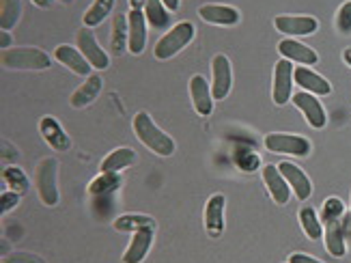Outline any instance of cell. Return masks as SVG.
Listing matches in <instances>:
<instances>
[{"label":"cell","instance_id":"22","mask_svg":"<svg viewBox=\"0 0 351 263\" xmlns=\"http://www.w3.org/2000/svg\"><path fill=\"white\" fill-rule=\"evenodd\" d=\"M154 238H156V229L136 231V233L132 236L128 251L123 253V263H143L151 251V246H154Z\"/></svg>","mask_w":351,"mask_h":263},{"label":"cell","instance_id":"43","mask_svg":"<svg viewBox=\"0 0 351 263\" xmlns=\"http://www.w3.org/2000/svg\"><path fill=\"white\" fill-rule=\"evenodd\" d=\"M343 63H345L347 67H351V48H347V50L343 52Z\"/></svg>","mask_w":351,"mask_h":263},{"label":"cell","instance_id":"39","mask_svg":"<svg viewBox=\"0 0 351 263\" xmlns=\"http://www.w3.org/2000/svg\"><path fill=\"white\" fill-rule=\"evenodd\" d=\"M11 43H13L11 33H9V30H3V33H0V48H3V50H9V48H11Z\"/></svg>","mask_w":351,"mask_h":263},{"label":"cell","instance_id":"28","mask_svg":"<svg viewBox=\"0 0 351 263\" xmlns=\"http://www.w3.org/2000/svg\"><path fill=\"white\" fill-rule=\"evenodd\" d=\"M145 18H147V24L156 30H164V28H173L171 22H173V15L171 11L166 9V5L162 0H147L145 5Z\"/></svg>","mask_w":351,"mask_h":263},{"label":"cell","instance_id":"13","mask_svg":"<svg viewBox=\"0 0 351 263\" xmlns=\"http://www.w3.org/2000/svg\"><path fill=\"white\" fill-rule=\"evenodd\" d=\"M224 207H226V196L222 192L209 196L205 205V231L211 240H218L224 236Z\"/></svg>","mask_w":351,"mask_h":263},{"label":"cell","instance_id":"17","mask_svg":"<svg viewBox=\"0 0 351 263\" xmlns=\"http://www.w3.org/2000/svg\"><path fill=\"white\" fill-rule=\"evenodd\" d=\"M293 80L295 84L302 89V91H306V93H313V95H330L332 93V84L324 78L322 73H317L313 71L311 67L306 65H298L295 71H293Z\"/></svg>","mask_w":351,"mask_h":263},{"label":"cell","instance_id":"8","mask_svg":"<svg viewBox=\"0 0 351 263\" xmlns=\"http://www.w3.org/2000/svg\"><path fill=\"white\" fill-rule=\"evenodd\" d=\"M233 87V67L226 54H216L211 58V93L213 100H226Z\"/></svg>","mask_w":351,"mask_h":263},{"label":"cell","instance_id":"7","mask_svg":"<svg viewBox=\"0 0 351 263\" xmlns=\"http://www.w3.org/2000/svg\"><path fill=\"white\" fill-rule=\"evenodd\" d=\"M75 39H78V50L84 54V58L90 63V67L97 69V71L110 67V56L99 45V41H97V37L93 33V28L82 26L78 30V37H75Z\"/></svg>","mask_w":351,"mask_h":263},{"label":"cell","instance_id":"16","mask_svg":"<svg viewBox=\"0 0 351 263\" xmlns=\"http://www.w3.org/2000/svg\"><path fill=\"white\" fill-rule=\"evenodd\" d=\"M190 100L196 115L201 117H209L213 111V93H211V84L203 78L201 73H194L190 78Z\"/></svg>","mask_w":351,"mask_h":263},{"label":"cell","instance_id":"4","mask_svg":"<svg viewBox=\"0 0 351 263\" xmlns=\"http://www.w3.org/2000/svg\"><path fill=\"white\" fill-rule=\"evenodd\" d=\"M196 35V28L192 22H179L173 28H169L166 33L158 39L156 48H154V56L158 60H169L173 56H177L179 52H183L192 43Z\"/></svg>","mask_w":351,"mask_h":263},{"label":"cell","instance_id":"30","mask_svg":"<svg viewBox=\"0 0 351 263\" xmlns=\"http://www.w3.org/2000/svg\"><path fill=\"white\" fill-rule=\"evenodd\" d=\"M298 218H300V227L304 231V236L308 240H322L324 238V225H322V218H319V214L315 211V207L311 205H304L300 211H298Z\"/></svg>","mask_w":351,"mask_h":263},{"label":"cell","instance_id":"5","mask_svg":"<svg viewBox=\"0 0 351 263\" xmlns=\"http://www.w3.org/2000/svg\"><path fill=\"white\" fill-rule=\"evenodd\" d=\"M35 188H37L39 201L45 207H54L58 203L60 192H58V160L56 158H43L37 164Z\"/></svg>","mask_w":351,"mask_h":263},{"label":"cell","instance_id":"40","mask_svg":"<svg viewBox=\"0 0 351 263\" xmlns=\"http://www.w3.org/2000/svg\"><path fill=\"white\" fill-rule=\"evenodd\" d=\"M162 3L166 5V9H169L171 13L179 9V0H162Z\"/></svg>","mask_w":351,"mask_h":263},{"label":"cell","instance_id":"20","mask_svg":"<svg viewBox=\"0 0 351 263\" xmlns=\"http://www.w3.org/2000/svg\"><path fill=\"white\" fill-rule=\"evenodd\" d=\"M198 15L211 26H235L241 20L239 11L231 5H203L198 9Z\"/></svg>","mask_w":351,"mask_h":263},{"label":"cell","instance_id":"9","mask_svg":"<svg viewBox=\"0 0 351 263\" xmlns=\"http://www.w3.org/2000/svg\"><path fill=\"white\" fill-rule=\"evenodd\" d=\"M293 63L291 60H287V58H280L276 67H274V82H271V100L276 106H285L289 100L293 98Z\"/></svg>","mask_w":351,"mask_h":263},{"label":"cell","instance_id":"25","mask_svg":"<svg viewBox=\"0 0 351 263\" xmlns=\"http://www.w3.org/2000/svg\"><path fill=\"white\" fill-rule=\"evenodd\" d=\"M136 151L130 149V147H119L114 151H110L108 156H106L101 160V173H121L125 171V168H130L134 162H136Z\"/></svg>","mask_w":351,"mask_h":263},{"label":"cell","instance_id":"10","mask_svg":"<svg viewBox=\"0 0 351 263\" xmlns=\"http://www.w3.org/2000/svg\"><path fill=\"white\" fill-rule=\"evenodd\" d=\"M291 102H293V106L298 108V111L304 115V119H306V123L311 128H315V130L326 128L328 115H326V108L322 106V102L317 100V95L306 93V91H300L291 98Z\"/></svg>","mask_w":351,"mask_h":263},{"label":"cell","instance_id":"26","mask_svg":"<svg viewBox=\"0 0 351 263\" xmlns=\"http://www.w3.org/2000/svg\"><path fill=\"white\" fill-rule=\"evenodd\" d=\"M121 185H123L121 173H99L88 183V194L93 198H104V196H110L117 190H121Z\"/></svg>","mask_w":351,"mask_h":263},{"label":"cell","instance_id":"42","mask_svg":"<svg viewBox=\"0 0 351 263\" xmlns=\"http://www.w3.org/2000/svg\"><path fill=\"white\" fill-rule=\"evenodd\" d=\"M128 3H130V7H132V9H145L147 0H128Z\"/></svg>","mask_w":351,"mask_h":263},{"label":"cell","instance_id":"45","mask_svg":"<svg viewBox=\"0 0 351 263\" xmlns=\"http://www.w3.org/2000/svg\"><path fill=\"white\" fill-rule=\"evenodd\" d=\"M58 3H60V5H73L75 0H58Z\"/></svg>","mask_w":351,"mask_h":263},{"label":"cell","instance_id":"19","mask_svg":"<svg viewBox=\"0 0 351 263\" xmlns=\"http://www.w3.org/2000/svg\"><path fill=\"white\" fill-rule=\"evenodd\" d=\"M39 132L43 136V141L48 143L54 151H69L71 149V138L65 132V128L54 117H43L39 121Z\"/></svg>","mask_w":351,"mask_h":263},{"label":"cell","instance_id":"21","mask_svg":"<svg viewBox=\"0 0 351 263\" xmlns=\"http://www.w3.org/2000/svg\"><path fill=\"white\" fill-rule=\"evenodd\" d=\"M130 22V52L134 56H138L147 48V18L143 9H132L128 15Z\"/></svg>","mask_w":351,"mask_h":263},{"label":"cell","instance_id":"6","mask_svg":"<svg viewBox=\"0 0 351 263\" xmlns=\"http://www.w3.org/2000/svg\"><path fill=\"white\" fill-rule=\"evenodd\" d=\"M265 149L271 153H282V156L293 158H308L313 145L308 138L295 136V134H269L265 138Z\"/></svg>","mask_w":351,"mask_h":263},{"label":"cell","instance_id":"38","mask_svg":"<svg viewBox=\"0 0 351 263\" xmlns=\"http://www.w3.org/2000/svg\"><path fill=\"white\" fill-rule=\"evenodd\" d=\"M287 263H324V261H319L311 255H304V253H293L291 257H289Z\"/></svg>","mask_w":351,"mask_h":263},{"label":"cell","instance_id":"31","mask_svg":"<svg viewBox=\"0 0 351 263\" xmlns=\"http://www.w3.org/2000/svg\"><path fill=\"white\" fill-rule=\"evenodd\" d=\"M114 3H117V0H93V5H90L84 11V15H82V26H86V28H97L112 13Z\"/></svg>","mask_w":351,"mask_h":263},{"label":"cell","instance_id":"12","mask_svg":"<svg viewBox=\"0 0 351 263\" xmlns=\"http://www.w3.org/2000/svg\"><path fill=\"white\" fill-rule=\"evenodd\" d=\"M274 26H276L278 33L287 37H306L317 33L319 22L313 15H278L274 20Z\"/></svg>","mask_w":351,"mask_h":263},{"label":"cell","instance_id":"35","mask_svg":"<svg viewBox=\"0 0 351 263\" xmlns=\"http://www.w3.org/2000/svg\"><path fill=\"white\" fill-rule=\"evenodd\" d=\"M3 263H45V259H41L35 253H26V251H18L3 257Z\"/></svg>","mask_w":351,"mask_h":263},{"label":"cell","instance_id":"23","mask_svg":"<svg viewBox=\"0 0 351 263\" xmlns=\"http://www.w3.org/2000/svg\"><path fill=\"white\" fill-rule=\"evenodd\" d=\"M101 87H104V80L99 78L97 73H90L88 78L75 89L71 93V98H69V104L75 108V111H80V108H86L93 104L97 98H99V93H101Z\"/></svg>","mask_w":351,"mask_h":263},{"label":"cell","instance_id":"14","mask_svg":"<svg viewBox=\"0 0 351 263\" xmlns=\"http://www.w3.org/2000/svg\"><path fill=\"white\" fill-rule=\"evenodd\" d=\"M54 58H56V63L65 65L69 71H73L75 76H82V78H88V76L93 73V67H90V63L75 45H69V43L56 45Z\"/></svg>","mask_w":351,"mask_h":263},{"label":"cell","instance_id":"18","mask_svg":"<svg viewBox=\"0 0 351 263\" xmlns=\"http://www.w3.org/2000/svg\"><path fill=\"white\" fill-rule=\"evenodd\" d=\"M278 168H280V173L285 175L287 183L291 185L293 194L300 201H308L311 194H313V181H311V177L304 173L298 164H293V162H280Z\"/></svg>","mask_w":351,"mask_h":263},{"label":"cell","instance_id":"2","mask_svg":"<svg viewBox=\"0 0 351 263\" xmlns=\"http://www.w3.org/2000/svg\"><path fill=\"white\" fill-rule=\"evenodd\" d=\"M132 128H134V134L136 138L149 149V151H154L156 156H162V158H171L177 145L173 138L162 132L158 126H156V121L151 119L149 113L141 111V113H136L134 121H132Z\"/></svg>","mask_w":351,"mask_h":263},{"label":"cell","instance_id":"32","mask_svg":"<svg viewBox=\"0 0 351 263\" xmlns=\"http://www.w3.org/2000/svg\"><path fill=\"white\" fill-rule=\"evenodd\" d=\"M3 181L7 185V190H13L18 194H26L30 190V181H28L26 173L15 164H7L3 168Z\"/></svg>","mask_w":351,"mask_h":263},{"label":"cell","instance_id":"29","mask_svg":"<svg viewBox=\"0 0 351 263\" xmlns=\"http://www.w3.org/2000/svg\"><path fill=\"white\" fill-rule=\"evenodd\" d=\"M233 162H235V166L239 168L241 173H248V175H252V173L261 171V168H263L261 156H258L252 147H246V145H239V147L233 149Z\"/></svg>","mask_w":351,"mask_h":263},{"label":"cell","instance_id":"36","mask_svg":"<svg viewBox=\"0 0 351 263\" xmlns=\"http://www.w3.org/2000/svg\"><path fill=\"white\" fill-rule=\"evenodd\" d=\"M20 196L18 192H13V190H3V194H0V201H3V214H9L11 209H15L20 205Z\"/></svg>","mask_w":351,"mask_h":263},{"label":"cell","instance_id":"37","mask_svg":"<svg viewBox=\"0 0 351 263\" xmlns=\"http://www.w3.org/2000/svg\"><path fill=\"white\" fill-rule=\"evenodd\" d=\"M9 156L13 158V164H15V162H18V158H20V153H18V149H15L13 145L3 141V162L5 164H9Z\"/></svg>","mask_w":351,"mask_h":263},{"label":"cell","instance_id":"34","mask_svg":"<svg viewBox=\"0 0 351 263\" xmlns=\"http://www.w3.org/2000/svg\"><path fill=\"white\" fill-rule=\"evenodd\" d=\"M337 30L341 35L349 37L351 35V0H345V3L339 7L337 13Z\"/></svg>","mask_w":351,"mask_h":263},{"label":"cell","instance_id":"1","mask_svg":"<svg viewBox=\"0 0 351 263\" xmlns=\"http://www.w3.org/2000/svg\"><path fill=\"white\" fill-rule=\"evenodd\" d=\"M322 225H324V242H326V251L343 259L347 255V238H345V227H343V218H345V205L339 196H328L324 201L322 207Z\"/></svg>","mask_w":351,"mask_h":263},{"label":"cell","instance_id":"15","mask_svg":"<svg viewBox=\"0 0 351 263\" xmlns=\"http://www.w3.org/2000/svg\"><path fill=\"white\" fill-rule=\"evenodd\" d=\"M278 52H280L282 58L291 60V63H300V65H306V67L319 63V54L311 48V45L302 43V41H298L293 37L282 39L278 43Z\"/></svg>","mask_w":351,"mask_h":263},{"label":"cell","instance_id":"33","mask_svg":"<svg viewBox=\"0 0 351 263\" xmlns=\"http://www.w3.org/2000/svg\"><path fill=\"white\" fill-rule=\"evenodd\" d=\"M22 18V0H0V28L11 30Z\"/></svg>","mask_w":351,"mask_h":263},{"label":"cell","instance_id":"11","mask_svg":"<svg viewBox=\"0 0 351 263\" xmlns=\"http://www.w3.org/2000/svg\"><path fill=\"white\" fill-rule=\"evenodd\" d=\"M261 177H263V183L269 192V196L274 198V203L276 205H287L289 201H291V185L287 183L285 175L280 173L278 164H265L261 168Z\"/></svg>","mask_w":351,"mask_h":263},{"label":"cell","instance_id":"24","mask_svg":"<svg viewBox=\"0 0 351 263\" xmlns=\"http://www.w3.org/2000/svg\"><path fill=\"white\" fill-rule=\"evenodd\" d=\"M110 52L114 56H123L125 52H130V22H128V15L117 13L112 18Z\"/></svg>","mask_w":351,"mask_h":263},{"label":"cell","instance_id":"44","mask_svg":"<svg viewBox=\"0 0 351 263\" xmlns=\"http://www.w3.org/2000/svg\"><path fill=\"white\" fill-rule=\"evenodd\" d=\"M343 227H345V238L351 236V216H349L347 220H343Z\"/></svg>","mask_w":351,"mask_h":263},{"label":"cell","instance_id":"27","mask_svg":"<svg viewBox=\"0 0 351 263\" xmlns=\"http://www.w3.org/2000/svg\"><path fill=\"white\" fill-rule=\"evenodd\" d=\"M156 218L149 214H121L114 218V229L121 233H136L141 229H156Z\"/></svg>","mask_w":351,"mask_h":263},{"label":"cell","instance_id":"3","mask_svg":"<svg viewBox=\"0 0 351 263\" xmlns=\"http://www.w3.org/2000/svg\"><path fill=\"white\" fill-rule=\"evenodd\" d=\"M5 69H15V71H45L52 67V58L48 52L39 48H9L0 54Z\"/></svg>","mask_w":351,"mask_h":263},{"label":"cell","instance_id":"41","mask_svg":"<svg viewBox=\"0 0 351 263\" xmlns=\"http://www.w3.org/2000/svg\"><path fill=\"white\" fill-rule=\"evenodd\" d=\"M35 7H39V9H48L50 5H52V0H30Z\"/></svg>","mask_w":351,"mask_h":263}]
</instances>
